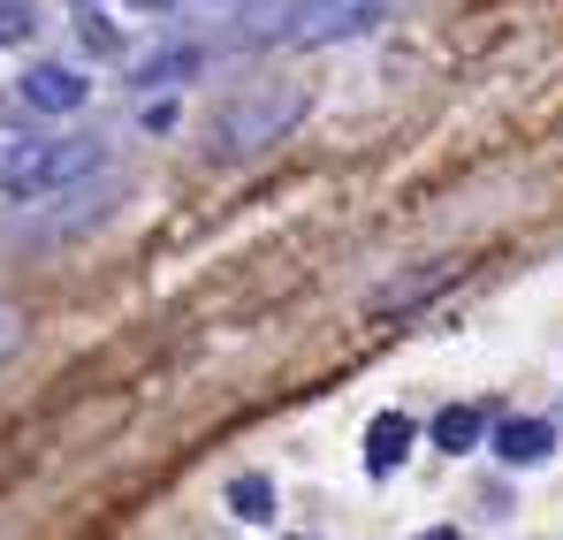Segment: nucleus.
I'll list each match as a JSON object with an SVG mask.
<instances>
[{
	"label": "nucleus",
	"mask_w": 563,
	"mask_h": 540,
	"mask_svg": "<svg viewBox=\"0 0 563 540\" xmlns=\"http://www.w3.org/2000/svg\"><path fill=\"white\" fill-rule=\"evenodd\" d=\"M297 114H305V91L297 85H252V91H236V99L213 107L206 153H213V161H252V153H267L275 137L297 130Z\"/></svg>",
	"instance_id": "nucleus-1"
},
{
	"label": "nucleus",
	"mask_w": 563,
	"mask_h": 540,
	"mask_svg": "<svg viewBox=\"0 0 563 540\" xmlns=\"http://www.w3.org/2000/svg\"><path fill=\"white\" fill-rule=\"evenodd\" d=\"M107 168V145L99 137H15L0 153V190L8 198H62L69 183H85Z\"/></svg>",
	"instance_id": "nucleus-2"
},
{
	"label": "nucleus",
	"mask_w": 563,
	"mask_h": 540,
	"mask_svg": "<svg viewBox=\"0 0 563 540\" xmlns=\"http://www.w3.org/2000/svg\"><path fill=\"white\" fill-rule=\"evenodd\" d=\"M388 15H396V0H297L275 23V38L282 46H343V38H366Z\"/></svg>",
	"instance_id": "nucleus-3"
},
{
	"label": "nucleus",
	"mask_w": 563,
	"mask_h": 540,
	"mask_svg": "<svg viewBox=\"0 0 563 540\" xmlns=\"http://www.w3.org/2000/svg\"><path fill=\"white\" fill-rule=\"evenodd\" d=\"M23 99H31L38 114H77V107L92 99V77L69 69V62H31V69H23Z\"/></svg>",
	"instance_id": "nucleus-4"
},
{
	"label": "nucleus",
	"mask_w": 563,
	"mask_h": 540,
	"mask_svg": "<svg viewBox=\"0 0 563 540\" xmlns=\"http://www.w3.org/2000/svg\"><path fill=\"white\" fill-rule=\"evenodd\" d=\"M404 456H411V419H404V411H380L374 427H366V472L388 480Z\"/></svg>",
	"instance_id": "nucleus-5"
},
{
	"label": "nucleus",
	"mask_w": 563,
	"mask_h": 540,
	"mask_svg": "<svg viewBox=\"0 0 563 540\" xmlns=\"http://www.w3.org/2000/svg\"><path fill=\"white\" fill-rule=\"evenodd\" d=\"M549 450H556V427L549 419H503L495 427V456L503 464H541Z\"/></svg>",
	"instance_id": "nucleus-6"
},
{
	"label": "nucleus",
	"mask_w": 563,
	"mask_h": 540,
	"mask_svg": "<svg viewBox=\"0 0 563 540\" xmlns=\"http://www.w3.org/2000/svg\"><path fill=\"white\" fill-rule=\"evenodd\" d=\"M487 442V411L479 404H450L442 419H434V450L442 456H465V450H479Z\"/></svg>",
	"instance_id": "nucleus-7"
},
{
	"label": "nucleus",
	"mask_w": 563,
	"mask_h": 540,
	"mask_svg": "<svg viewBox=\"0 0 563 540\" xmlns=\"http://www.w3.org/2000/svg\"><path fill=\"white\" fill-rule=\"evenodd\" d=\"M190 69H198V46H161V54L130 62V85H137V91H161V85H184Z\"/></svg>",
	"instance_id": "nucleus-8"
},
{
	"label": "nucleus",
	"mask_w": 563,
	"mask_h": 540,
	"mask_svg": "<svg viewBox=\"0 0 563 540\" xmlns=\"http://www.w3.org/2000/svg\"><path fill=\"white\" fill-rule=\"evenodd\" d=\"M229 510H236L244 526H267V518H275V480H267V472L229 480Z\"/></svg>",
	"instance_id": "nucleus-9"
},
{
	"label": "nucleus",
	"mask_w": 563,
	"mask_h": 540,
	"mask_svg": "<svg viewBox=\"0 0 563 540\" xmlns=\"http://www.w3.org/2000/svg\"><path fill=\"white\" fill-rule=\"evenodd\" d=\"M15 351H23V312L0 305V359H15Z\"/></svg>",
	"instance_id": "nucleus-10"
},
{
	"label": "nucleus",
	"mask_w": 563,
	"mask_h": 540,
	"mask_svg": "<svg viewBox=\"0 0 563 540\" xmlns=\"http://www.w3.org/2000/svg\"><path fill=\"white\" fill-rule=\"evenodd\" d=\"M130 8H145V15H161V8H184V0H130Z\"/></svg>",
	"instance_id": "nucleus-11"
},
{
	"label": "nucleus",
	"mask_w": 563,
	"mask_h": 540,
	"mask_svg": "<svg viewBox=\"0 0 563 540\" xmlns=\"http://www.w3.org/2000/svg\"><path fill=\"white\" fill-rule=\"evenodd\" d=\"M419 540H457V526H434V533H419Z\"/></svg>",
	"instance_id": "nucleus-12"
}]
</instances>
